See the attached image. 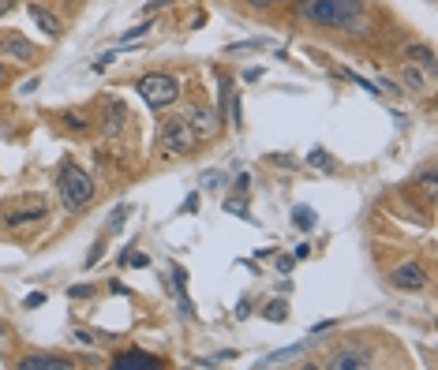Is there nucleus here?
<instances>
[{
    "label": "nucleus",
    "instance_id": "1",
    "mask_svg": "<svg viewBox=\"0 0 438 370\" xmlns=\"http://www.w3.org/2000/svg\"><path fill=\"white\" fill-rule=\"evenodd\" d=\"M300 19L311 27H330V30H348L364 15V0H296Z\"/></svg>",
    "mask_w": 438,
    "mask_h": 370
},
{
    "label": "nucleus",
    "instance_id": "2",
    "mask_svg": "<svg viewBox=\"0 0 438 370\" xmlns=\"http://www.w3.org/2000/svg\"><path fill=\"white\" fill-rule=\"evenodd\" d=\"M56 187H60V202H64L67 213L87 210L90 199H94V179H90V172L83 168V165H75V161H64V165H60Z\"/></svg>",
    "mask_w": 438,
    "mask_h": 370
},
{
    "label": "nucleus",
    "instance_id": "3",
    "mask_svg": "<svg viewBox=\"0 0 438 370\" xmlns=\"http://www.w3.org/2000/svg\"><path fill=\"white\" fill-rule=\"evenodd\" d=\"M135 90H139V98L150 109H169V105H176V101H180V79H176V75H165V72L143 75V79L135 83Z\"/></svg>",
    "mask_w": 438,
    "mask_h": 370
},
{
    "label": "nucleus",
    "instance_id": "4",
    "mask_svg": "<svg viewBox=\"0 0 438 370\" xmlns=\"http://www.w3.org/2000/svg\"><path fill=\"white\" fill-rule=\"evenodd\" d=\"M199 146V139H195V131L187 127L184 116H173L161 124V150L169 153V157H187V153Z\"/></svg>",
    "mask_w": 438,
    "mask_h": 370
},
{
    "label": "nucleus",
    "instance_id": "5",
    "mask_svg": "<svg viewBox=\"0 0 438 370\" xmlns=\"http://www.w3.org/2000/svg\"><path fill=\"white\" fill-rule=\"evenodd\" d=\"M184 120H187V127L195 131V139H218L221 124H225V120L213 113V109H206V105H191L184 113Z\"/></svg>",
    "mask_w": 438,
    "mask_h": 370
},
{
    "label": "nucleus",
    "instance_id": "6",
    "mask_svg": "<svg viewBox=\"0 0 438 370\" xmlns=\"http://www.w3.org/2000/svg\"><path fill=\"white\" fill-rule=\"evenodd\" d=\"M390 281H393V288H401V292H419V288H427V270L416 262H405L390 273Z\"/></svg>",
    "mask_w": 438,
    "mask_h": 370
},
{
    "label": "nucleus",
    "instance_id": "7",
    "mask_svg": "<svg viewBox=\"0 0 438 370\" xmlns=\"http://www.w3.org/2000/svg\"><path fill=\"white\" fill-rule=\"evenodd\" d=\"M158 367H161V359L143 348H127L120 356H113V370H158Z\"/></svg>",
    "mask_w": 438,
    "mask_h": 370
},
{
    "label": "nucleus",
    "instance_id": "8",
    "mask_svg": "<svg viewBox=\"0 0 438 370\" xmlns=\"http://www.w3.org/2000/svg\"><path fill=\"white\" fill-rule=\"evenodd\" d=\"M0 56L27 64V60H34V45L27 38H19V34H8V38H0Z\"/></svg>",
    "mask_w": 438,
    "mask_h": 370
},
{
    "label": "nucleus",
    "instance_id": "9",
    "mask_svg": "<svg viewBox=\"0 0 438 370\" xmlns=\"http://www.w3.org/2000/svg\"><path fill=\"white\" fill-rule=\"evenodd\" d=\"M333 370H359V367H371V351L367 348H345L330 359Z\"/></svg>",
    "mask_w": 438,
    "mask_h": 370
},
{
    "label": "nucleus",
    "instance_id": "10",
    "mask_svg": "<svg viewBox=\"0 0 438 370\" xmlns=\"http://www.w3.org/2000/svg\"><path fill=\"white\" fill-rule=\"evenodd\" d=\"M19 370H72L64 356H27L19 359Z\"/></svg>",
    "mask_w": 438,
    "mask_h": 370
},
{
    "label": "nucleus",
    "instance_id": "11",
    "mask_svg": "<svg viewBox=\"0 0 438 370\" xmlns=\"http://www.w3.org/2000/svg\"><path fill=\"white\" fill-rule=\"evenodd\" d=\"M124 105H109L105 109V120H101V131H105V139H120L124 135Z\"/></svg>",
    "mask_w": 438,
    "mask_h": 370
},
{
    "label": "nucleus",
    "instance_id": "12",
    "mask_svg": "<svg viewBox=\"0 0 438 370\" xmlns=\"http://www.w3.org/2000/svg\"><path fill=\"white\" fill-rule=\"evenodd\" d=\"M30 19L38 23V30H41V34H53V38H56V34H60V19H56V15H49L45 8L30 4Z\"/></svg>",
    "mask_w": 438,
    "mask_h": 370
},
{
    "label": "nucleus",
    "instance_id": "13",
    "mask_svg": "<svg viewBox=\"0 0 438 370\" xmlns=\"http://www.w3.org/2000/svg\"><path fill=\"white\" fill-rule=\"evenodd\" d=\"M45 213H49V206L38 199V202H34V210H12V213H8V225H27V221H41Z\"/></svg>",
    "mask_w": 438,
    "mask_h": 370
},
{
    "label": "nucleus",
    "instance_id": "14",
    "mask_svg": "<svg viewBox=\"0 0 438 370\" xmlns=\"http://www.w3.org/2000/svg\"><path fill=\"white\" fill-rule=\"evenodd\" d=\"M405 56L412 60V64H419V67H427V72H435V49H431V45H408Z\"/></svg>",
    "mask_w": 438,
    "mask_h": 370
},
{
    "label": "nucleus",
    "instance_id": "15",
    "mask_svg": "<svg viewBox=\"0 0 438 370\" xmlns=\"http://www.w3.org/2000/svg\"><path fill=\"white\" fill-rule=\"evenodd\" d=\"M315 210H307V206H292V225H296L300 232H311L315 228Z\"/></svg>",
    "mask_w": 438,
    "mask_h": 370
},
{
    "label": "nucleus",
    "instance_id": "16",
    "mask_svg": "<svg viewBox=\"0 0 438 370\" xmlns=\"http://www.w3.org/2000/svg\"><path fill=\"white\" fill-rule=\"evenodd\" d=\"M307 165H311V168H322V172H337V161H333L326 150H319V146L307 153Z\"/></svg>",
    "mask_w": 438,
    "mask_h": 370
},
{
    "label": "nucleus",
    "instance_id": "17",
    "mask_svg": "<svg viewBox=\"0 0 438 370\" xmlns=\"http://www.w3.org/2000/svg\"><path fill=\"white\" fill-rule=\"evenodd\" d=\"M60 120H64L67 131H87V127H90V116H87V113H79V109H67V113L60 116Z\"/></svg>",
    "mask_w": 438,
    "mask_h": 370
},
{
    "label": "nucleus",
    "instance_id": "18",
    "mask_svg": "<svg viewBox=\"0 0 438 370\" xmlns=\"http://www.w3.org/2000/svg\"><path fill=\"white\" fill-rule=\"evenodd\" d=\"M262 318H270V322H285L289 318V303L285 299H273V303L262 307Z\"/></svg>",
    "mask_w": 438,
    "mask_h": 370
},
{
    "label": "nucleus",
    "instance_id": "19",
    "mask_svg": "<svg viewBox=\"0 0 438 370\" xmlns=\"http://www.w3.org/2000/svg\"><path fill=\"white\" fill-rule=\"evenodd\" d=\"M127 217H132V206H127V202H124V206H116V210H113V213H109V221H105V228H109V232H120V228H124V221H127Z\"/></svg>",
    "mask_w": 438,
    "mask_h": 370
},
{
    "label": "nucleus",
    "instance_id": "20",
    "mask_svg": "<svg viewBox=\"0 0 438 370\" xmlns=\"http://www.w3.org/2000/svg\"><path fill=\"white\" fill-rule=\"evenodd\" d=\"M405 86H412V90L424 94V90H431V79H424V75L416 72V64H408V67H405Z\"/></svg>",
    "mask_w": 438,
    "mask_h": 370
},
{
    "label": "nucleus",
    "instance_id": "21",
    "mask_svg": "<svg viewBox=\"0 0 438 370\" xmlns=\"http://www.w3.org/2000/svg\"><path fill=\"white\" fill-rule=\"evenodd\" d=\"M225 213H236V217H244V221H255L251 213H247V202L240 199V195H236V199H233V195L225 199Z\"/></svg>",
    "mask_w": 438,
    "mask_h": 370
},
{
    "label": "nucleus",
    "instance_id": "22",
    "mask_svg": "<svg viewBox=\"0 0 438 370\" xmlns=\"http://www.w3.org/2000/svg\"><path fill=\"white\" fill-rule=\"evenodd\" d=\"M300 351H304V344H292V348H281V351H273L270 359H262L259 367H270V363H285L289 356H300Z\"/></svg>",
    "mask_w": 438,
    "mask_h": 370
},
{
    "label": "nucleus",
    "instance_id": "23",
    "mask_svg": "<svg viewBox=\"0 0 438 370\" xmlns=\"http://www.w3.org/2000/svg\"><path fill=\"white\" fill-rule=\"evenodd\" d=\"M270 41L266 38H247V41H236V45H229V53H247V49H266Z\"/></svg>",
    "mask_w": 438,
    "mask_h": 370
},
{
    "label": "nucleus",
    "instance_id": "24",
    "mask_svg": "<svg viewBox=\"0 0 438 370\" xmlns=\"http://www.w3.org/2000/svg\"><path fill=\"white\" fill-rule=\"evenodd\" d=\"M266 161H270V165H278V168H296V165H300L296 153H270Z\"/></svg>",
    "mask_w": 438,
    "mask_h": 370
},
{
    "label": "nucleus",
    "instance_id": "25",
    "mask_svg": "<svg viewBox=\"0 0 438 370\" xmlns=\"http://www.w3.org/2000/svg\"><path fill=\"white\" fill-rule=\"evenodd\" d=\"M150 27H154V19H143L139 27H127L124 34H120V41H135V38H143V34L150 30Z\"/></svg>",
    "mask_w": 438,
    "mask_h": 370
},
{
    "label": "nucleus",
    "instance_id": "26",
    "mask_svg": "<svg viewBox=\"0 0 438 370\" xmlns=\"http://www.w3.org/2000/svg\"><path fill=\"white\" fill-rule=\"evenodd\" d=\"M101 254H105V239H98V243L90 247V251H87V262H83V265H87V270H90V265H98Z\"/></svg>",
    "mask_w": 438,
    "mask_h": 370
},
{
    "label": "nucleus",
    "instance_id": "27",
    "mask_svg": "<svg viewBox=\"0 0 438 370\" xmlns=\"http://www.w3.org/2000/svg\"><path fill=\"white\" fill-rule=\"evenodd\" d=\"M419 187H424V191L431 195V202H435V168H424V176H419Z\"/></svg>",
    "mask_w": 438,
    "mask_h": 370
},
{
    "label": "nucleus",
    "instance_id": "28",
    "mask_svg": "<svg viewBox=\"0 0 438 370\" xmlns=\"http://www.w3.org/2000/svg\"><path fill=\"white\" fill-rule=\"evenodd\" d=\"M113 60H116V49H109V53H101L98 60H94V72H105V67L113 64Z\"/></svg>",
    "mask_w": 438,
    "mask_h": 370
},
{
    "label": "nucleus",
    "instance_id": "29",
    "mask_svg": "<svg viewBox=\"0 0 438 370\" xmlns=\"http://www.w3.org/2000/svg\"><path fill=\"white\" fill-rule=\"evenodd\" d=\"M67 296H72V299H90L94 288L90 285H72V288H67Z\"/></svg>",
    "mask_w": 438,
    "mask_h": 370
},
{
    "label": "nucleus",
    "instance_id": "30",
    "mask_svg": "<svg viewBox=\"0 0 438 370\" xmlns=\"http://www.w3.org/2000/svg\"><path fill=\"white\" fill-rule=\"evenodd\" d=\"M292 265H296L292 254H278V273H292Z\"/></svg>",
    "mask_w": 438,
    "mask_h": 370
},
{
    "label": "nucleus",
    "instance_id": "31",
    "mask_svg": "<svg viewBox=\"0 0 438 370\" xmlns=\"http://www.w3.org/2000/svg\"><path fill=\"white\" fill-rule=\"evenodd\" d=\"M165 4H173V0H150V4L143 8V12H146V15H154V12H161V8H165Z\"/></svg>",
    "mask_w": 438,
    "mask_h": 370
},
{
    "label": "nucleus",
    "instance_id": "32",
    "mask_svg": "<svg viewBox=\"0 0 438 370\" xmlns=\"http://www.w3.org/2000/svg\"><path fill=\"white\" fill-rule=\"evenodd\" d=\"M247 314H251V303H247V299H240V303H236V318H240V322H244Z\"/></svg>",
    "mask_w": 438,
    "mask_h": 370
},
{
    "label": "nucleus",
    "instance_id": "33",
    "mask_svg": "<svg viewBox=\"0 0 438 370\" xmlns=\"http://www.w3.org/2000/svg\"><path fill=\"white\" fill-rule=\"evenodd\" d=\"M244 79H247V83H259V79H262V67H247Z\"/></svg>",
    "mask_w": 438,
    "mask_h": 370
},
{
    "label": "nucleus",
    "instance_id": "34",
    "mask_svg": "<svg viewBox=\"0 0 438 370\" xmlns=\"http://www.w3.org/2000/svg\"><path fill=\"white\" fill-rule=\"evenodd\" d=\"M199 210V195H187V202H184V213H195Z\"/></svg>",
    "mask_w": 438,
    "mask_h": 370
},
{
    "label": "nucleus",
    "instance_id": "35",
    "mask_svg": "<svg viewBox=\"0 0 438 370\" xmlns=\"http://www.w3.org/2000/svg\"><path fill=\"white\" fill-rule=\"evenodd\" d=\"M45 303V292H34V296H27V307H41Z\"/></svg>",
    "mask_w": 438,
    "mask_h": 370
},
{
    "label": "nucleus",
    "instance_id": "36",
    "mask_svg": "<svg viewBox=\"0 0 438 370\" xmlns=\"http://www.w3.org/2000/svg\"><path fill=\"white\" fill-rule=\"evenodd\" d=\"M251 8H273V4H285V0H247Z\"/></svg>",
    "mask_w": 438,
    "mask_h": 370
},
{
    "label": "nucleus",
    "instance_id": "37",
    "mask_svg": "<svg viewBox=\"0 0 438 370\" xmlns=\"http://www.w3.org/2000/svg\"><path fill=\"white\" fill-rule=\"evenodd\" d=\"M247 187H251V176H247V172H244V176H240V179H236V191H240V195H244V191H247Z\"/></svg>",
    "mask_w": 438,
    "mask_h": 370
},
{
    "label": "nucleus",
    "instance_id": "38",
    "mask_svg": "<svg viewBox=\"0 0 438 370\" xmlns=\"http://www.w3.org/2000/svg\"><path fill=\"white\" fill-rule=\"evenodd\" d=\"M326 329H333L330 318H326V322H315V325H311V333H326Z\"/></svg>",
    "mask_w": 438,
    "mask_h": 370
},
{
    "label": "nucleus",
    "instance_id": "39",
    "mask_svg": "<svg viewBox=\"0 0 438 370\" xmlns=\"http://www.w3.org/2000/svg\"><path fill=\"white\" fill-rule=\"evenodd\" d=\"M38 86H41L38 79H27V83H23V86H19V90H23V94H34V90H38Z\"/></svg>",
    "mask_w": 438,
    "mask_h": 370
},
{
    "label": "nucleus",
    "instance_id": "40",
    "mask_svg": "<svg viewBox=\"0 0 438 370\" xmlns=\"http://www.w3.org/2000/svg\"><path fill=\"white\" fill-rule=\"evenodd\" d=\"M307 254H311V247H307V243H300V247H296V254H292V258L300 262V258H307Z\"/></svg>",
    "mask_w": 438,
    "mask_h": 370
},
{
    "label": "nucleus",
    "instance_id": "41",
    "mask_svg": "<svg viewBox=\"0 0 438 370\" xmlns=\"http://www.w3.org/2000/svg\"><path fill=\"white\" fill-rule=\"evenodd\" d=\"M12 8H15V0H0V15H8Z\"/></svg>",
    "mask_w": 438,
    "mask_h": 370
},
{
    "label": "nucleus",
    "instance_id": "42",
    "mask_svg": "<svg viewBox=\"0 0 438 370\" xmlns=\"http://www.w3.org/2000/svg\"><path fill=\"white\" fill-rule=\"evenodd\" d=\"M0 83H4V64H0Z\"/></svg>",
    "mask_w": 438,
    "mask_h": 370
},
{
    "label": "nucleus",
    "instance_id": "43",
    "mask_svg": "<svg viewBox=\"0 0 438 370\" xmlns=\"http://www.w3.org/2000/svg\"><path fill=\"white\" fill-rule=\"evenodd\" d=\"M0 333H4V325H0Z\"/></svg>",
    "mask_w": 438,
    "mask_h": 370
}]
</instances>
